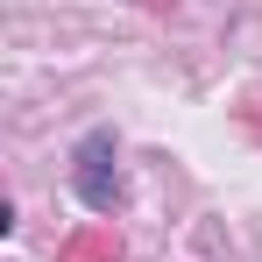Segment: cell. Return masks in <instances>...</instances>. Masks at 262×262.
Here are the masks:
<instances>
[{"label": "cell", "instance_id": "cell-2", "mask_svg": "<svg viewBox=\"0 0 262 262\" xmlns=\"http://www.w3.org/2000/svg\"><path fill=\"white\" fill-rule=\"evenodd\" d=\"M121 248H114V227H85L78 241H64V255L57 262H114Z\"/></svg>", "mask_w": 262, "mask_h": 262}, {"label": "cell", "instance_id": "cell-1", "mask_svg": "<svg viewBox=\"0 0 262 262\" xmlns=\"http://www.w3.org/2000/svg\"><path fill=\"white\" fill-rule=\"evenodd\" d=\"M78 199H85L92 213H114V199H121V170H114V135H85V149H78Z\"/></svg>", "mask_w": 262, "mask_h": 262}]
</instances>
